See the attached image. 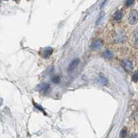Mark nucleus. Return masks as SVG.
Listing matches in <instances>:
<instances>
[{"instance_id": "nucleus-1", "label": "nucleus", "mask_w": 138, "mask_h": 138, "mask_svg": "<svg viewBox=\"0 0 138 138\" xmlns=\"http://www.w3.org/2000/svg\"><path fill=\"white\" fill-rule=\"evenodd\" d=\"M37 90L43 94H47L51 90V85L47 83H43L37 87Z\"/></svg>"}, {"instance_id": "nucleus-2", "label": "nucleus", "mask_w": 138, "mask_h": 138, "mask_svg": "<svg viewBox=\"0 0 138 138\" xmlns=\"http://www.w3.org/2000/svg\"><path fill=\"white\" fill-rule=\"evenodd\" d=\"M138 13L136 10L132 11L129 16V22L130 24L134 25L138 22Z\"/></svg>"}, {"instance_id": "nucleus-3", "label": "nucleus", "mask_w": 138, "mask_h": 138, "mask_svg": "<svg viewBox=\"0 0 138 138\" xmlns=\"http://www.w3.org/2000/svg\"><path fill=\"white\" fill-rule=\"evenodd\" d=\"M52 52H53V49L51 47H45L42 49L40 51L39 53L43 58H49L50 56H51Z\"/></svg>"}, {"instance_id": "nucleus-4", "label": "nucleus", "mask_w": 138, "mask_h": 138, "mask_svg": "<svg viewBox=\"0 0 138 138\" xmlns=\"http://www.w3.org/2000/svg\"><path fill=\"white\" fill-rule=\"evenodd\" d=\"M121 66L123 67V68L126 72H130V71L133 70L134 67L133 62L129 61V60H124V61H122Z\"/></svg>"}, {"instance_id": "nucleus-5", "label": "nucleus", "mask_w": 138, "mask_h": 138, "mask_svg": "<svg viewBox=\"0 0 138 138\" xmlns=\"http://www.w3.org/2000/svg\"><path fill=\"white\" fill-rule=\"evenodd\" d=\"M114 39H115V42H117V43H120V42H122L125 40L126 39V35L124 32L122 31H118L117 32L115 36H114Z\"/></svg>"}, {"instance_id": "nucleus-6", "label": "nucleus", "mask_w": 138, "mask_h": 138, "mask_svg": "<svg viewBox=\"0 0 138 138\" xmlns=\"http://www.w3.org/2000/svg\"><path fill=\"white\" fill-rule=\"evenodd\" d=\"M79 62H80V61H79V58H74L73 60L70 63L69 67H68L69 72H73V70L76 69L78 67V65L79 64Z\"/></svg>"}, {"instance_id": "nucleus-7", "label": "nucleus", "mask_w": 138, "mask_h": 138, "mask_svg": "<svg viewBox=\"0 0 138 138\" xmlns=\"http://www.w3.org/2000/svg\"><path fill=\"white\" fill-rule=\"evenodd\" d=\"M103 42H102V40H96L94 42H93L91 45V49L93 50H97L102 47Z\"/></svg>"}, {"instance_id": "nucleus-8", "label": "nucleus", "mask_w": 138, "mask_h": 138, "mask_svg": "<svg viewBox=\"0 0 138 138\" xmlns=\"http://www.w3.org/2000/svg\"><path fill=\"white\" fill-rule=\"evenodd\" d=\"M103 57L106 59L111 60L113 58V53L111 52H110L109 50H106L103 52Z\"/></svg>"}, {"instance_id": "nucleus-9", "label": "nucleus", "mask_w": 138, "mask_h": 138, "mask_svg": "<svg viewBox=\"0 0 138 138\" xmlns=\"http://www.w3.org/2000/svg\"><path fill=\"white\" fill-rule=\"evenodd\" d=\"M122 17H123V13H122V11H117L116 13H115L113 19H114V20H115V21H119V20H120L122 18Z\"/></svg>"}, {"instance_id": "nucleus-10", "label": "nucleus", "mask_w": 138, "mask_h": 138, "mask_svg": "<svg viewBox=\"0 0 138 138\" xmlns=\"http://www.w3.org/2000/svg\"><path fill=\"white\" fill-rule=\"evenodd\" d=\"M99 83H100L101 84H102L103 85H106L108 83V79L105 77V76H102V75H101V76H99Z\"/></svg>"}, {"instance_id": "nucleus-11", "label": "nucleus", "mask_w": 138, "mask_h": 138, "mask_svg": "<svg viewBox=\"0 0 138 138\" xmlns=\"http://www.w3.org/2000/svg\"><path fill=\"white\" fill-rule=\"evenodd\" d=\"M61 81V77L59 76V75H57V76H53L52 78V82L55 84H59Z\"/></svg>"}, {"instance_id": "nucleus-12", "label": "nucleus", "mask_w": 138, "mask_h": 138, "mask_svg": "<svg viewBox=\"0 0 138 138\" xmlns=\"http://www.w3.org/2000/svg\"><path fill=\"white\" fill-rule=\"evenodd\" d=\"M126 135H127V130H126V128H123L121 130L120 133V138H126Z\"/></svg>"}, {"instance_id": "nucleus-13", "label": "nucleus", "mask_w": 138, "mask_h": 138, "mask_svg": "<svg viewBox=\"0 0 138 138\" xmlns=\"http://www.w3.org/2000/svg\"><path fill=\"white\" fill-rule=\"evenodd\" d=\"M33 106H34L35 108H37V110H40V111H42V112H43L45 115H46V112L44 111V110H43V108L41 106H39V105H38V104H37L36 103H34V102H33Z\"/></svg>"}, {"instance_id": "nucleus-14", "label": "nucleus", "mask_w": 138, "mask_h": 138, "mask_svg": "<svg viewBox=\"0 0 138 138\" xmlns=\"http://www.w3.org/2000/svg\"><path fill=\"white\" fill-rule=\"evenodd\" d=\"M133 81L135 83H137L138 81V72H135L133 75Z\"/></svg>"}, {"instance_id": "nucleus-15", "label": "nucleus", "mask_w": 138, "mask_h": 138, "mask_svg": "<svg viewBox=\"0 0 138 138\" xmlns=\"http://www.w3.org/2000/svg\"><path fill=\"white\" fill-rule=\"evenodd\" d=\"M104 16V12H102V13L99 14V17H98L97 20V21H96V24H97L101 21V20L102 19V17H103Z\"/></svg>"}, {"instance_id": "nucleus-16", "label": "nucleus", "mask_w": 138, "mask_h": 138, "mask_svg": "<svg viewBox=\"0 0 138 138\" xmlns=\"http://www.w3.org/2000/svg\"><path fill=\"white\" fill-rule=\"evenodd\" d=\"M135 0H126V6H130L133 4Z\"/></svg>"}, {"instance_id": "nucleus-17", "label": "nucleus", "mask_w": 138, "mask_h": 138, "mask_svg": "<svg viewBox=\"0 0 138 138\" xmlns=\"http://www.w3.org/2000/svg\"><path fill=\"white\" fill-rule=\"evenodd\" d=\"M138 32L136 31L135 32V47L136 48H138Z\"/></svg>"}, {"instance_id": "nucleus-18", "label": "nucleus", "mask_w": 138, "mask_h": 138, "mask_svg": "<svg viewBox=\"0 0 138 138\" xmlns=\"http://www.w3.org/2000/svg\"><path fill=\"white\" fill-rule=\"evenodd\" d=\"M129 138H137V135H132L130 137H129Z\"/></svg>"}, {"instance_id": "nucleus-19", "label": "nucleus", "mask_w": 138, "mask_h": 138, "mask_svg": "<svg viewBox=\"0 0 138 138\" xmlns=\"http://www.w3.org/2000/svg\"><path fill=\"white\" fill-rule=\"evenodd\" d=\"M106 0H104V1L103 3H102V5L100 6V8H102V6H103L105 4V3H106Z\"/></svg>"}, {"instance_id": "nucleus-20", "label": "nucleus", "mask_w": 138, "mask_h": 138, "mask_svg": "<svg viewBox=\"0 0 138 138\" xmlns=\"http://www.w3.org/2000/svg\"><path fill=\"white\" fill-rule=\"evenodd\" d=\"M4 1H8V0H4Z\"/></svg>"}]
</instances>
